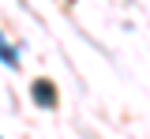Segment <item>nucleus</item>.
Masks as SVG:
<instances>
[{"mask_svg":"<svg viewBox=\"0 0 150 139\" xmlns=\"http://www.w3.org/2000/svg\"><path fill=\"white\" fill-rule=\"evenodd\" d=\"M34 101L45 105V109H53V105H56V87L49 79H34Z\"/></svg>","mask_w":150,"mask_h":139,"instance_id":"nucleus-1","label":"nucleus"},{"mask_svg":"<svg viewBox=\"0 0 150 139\" xmlns=\"http://www.w3.org/2000/svg\"><path fill=\"white\" fill-rule=\"evenodd\" d=\"M0 60H4L8 68H19V53L8 45V41H4V34H0Z\"/></svg>","mask_w":150,"mask_h":139,"instance_id":"nucleus-2","label":"nucleus"}]
</instances>
